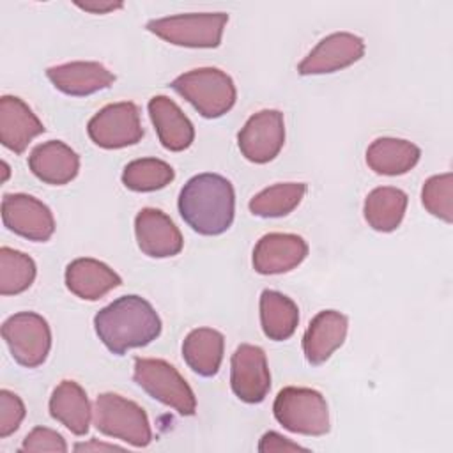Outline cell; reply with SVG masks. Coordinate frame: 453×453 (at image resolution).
I'll return each mask as SVG.
<instances>
[{"mask_svg": "<svg viewBox=\"0 0 453 453\" xmlns=\"http://www.w3.org/2000/svg\"><path fill=\"white\" fill-rule=\"evenodd\" d=\"M94 329L111 354L122 356L129 349L154 342L161 334V319L149 301L131 294L99 310Z\"/></svg>", "mask_w": 453, "mask_h": 453, "instance_id": "6da1fadb", "label": "cell"}, {"mask_svg": "<svg viewBox=\"0 0 453 453\" xmlns=\"http://www.w3.org/2000/svg\"><path fill=\"white\" fill-rule=\"evenodd\" d=\"M182 219L200 235H219L234 221L235 193L228 179L218 173L191 177L179 193Z\"/></svg>", "mask_w": 453, "mask_h": 453, "instance_id": "7a4b0ae2", "label": "cell"}, {"mask_svg": "<svg viewBox=\"0 0 453 453\" xmlns=\"http://www.w3.org/2000/svg\"><path fill=\"white\" fill-rule=\"evenodd\" d=\"M170 87L205 119H218L232 110L237 99L234 80L218 67H200L177 76Z\"/></svg>", "mask_w": 453, "mask_h": 453, "instance_id": "3957f363", "label": "cell"}, {"mask_svg": "<svg viewBox=\"0 0 453 453\" xmlns=\"http://www.w3.org/2000/svg\"><path fill=\"white\" fill-rule=\"evenodd\" d=\"M273 414L292 434L319 437L329 432L327 402L311 388H283L274 398Z\"/></svg>", "mask_w": 453, "mask_h": 453, "instance_id": "277c9868", "label": "cell"}, {"mask_svg": "<svg viewBox=\"0 0 453 453\" xmlns=\"http://www.w3.org/2000/svg\"><path fill=\"white\" fill-rule=\"evenodd\" d=\"M96 428L134 448H145L152 441V430L145 411L133 400L117 393H101L94 405Z\"/></svg>", "mask_w": 453, "mask_h": 453, "instance_id": "5b68a950", "label": "cell"}, {"mask_svg": "<svg viewBox=\"0 0 453 453\" xmlns=\"http://www.w3.org/2000/svg\"><path fill=\"white\" fill-rule=\"evenodd\" d=\"M133 380L154 400L172 407L182 416H193L196 398L189 384L173 365L165 359L134 357Z\"/></svg>", "mask_w": 453, "mask_h": 453, "instance_id": "8992f818", "label": "cell"}, {"mask_svg": "<svg viewBox=\"0 0 453 453\" xmlns=\"http://www.w3.org/2000/svg\"><path fill=\"white\" fill-rule=\"evenodd\" d=\"M226 21L225 12H189L150 19L145 28L175 46L218 48Z\"/></svg>", "mask_w": 453, "mask_h": 453, "instance_id": "52a82bcc", "label": "cell"}, {"mask_svg": "<svg viewBox=\"0 0 453 453\" xmlns=\"http://www.w3.org/2000/svg\"><path fill=\"white\" fill-rule=\"evenodd\" d=\"M2 336L14 361L25 368L41 366L51 349V331L39 313L19 311L2 324Z\"/></svg>", "mask_w": 453, "mask_h": 453, "instance_id": "ba28073f", "label": "cell"}, {"mask_svg": "<svg viewBox=\"0 0 453 453\" xmlns=\"http://www.w3.org/2000/svg\"><path fill=\"white\" fill-rule=\"evenodd\" d=\"M87 133L101 149H122L138 143L143 138L138 106L131 101L106 104L88 120Z\"/></svg>", "mask_w": 453, "mask_h": 453, "instance_id": "9c48e42d", "label": "cell"}, {"mask_svg": "<svg viewBox=\"0 0 453 453\" xmlns=\"http://www.w3.org/2000/svg\"><path fill=\"white\" fill-rule=\"evenodd\" d=\"M241 154L257 165L273 161L285 143L283 113L278 110H260L253 113L237 134Z\"/></svg>", "mask_w": 453, "mask_h": 453, "instance_id": "30bf717a", "label": "cell"}, {"mask_svg": "<svg viewBox=\"0 0 453 453\" xmlns=\"http://www.w3.org/2000/svg\"><path fill=\"white\" fill-rule=\"evenodd\" d=\"M230 386L246 403H260L271 389V373L264 349L241 343L230 359Z\"/></svg>", "mask_w": 453, "mask_h": 453, "instance_id": "8fae6325", "label": "cell"}, {"mask_svg": "<svg viewBox=\"0 0 453 453\" xmlns=\"http://www.w3.org/2000/svg\"><path fill=\"white\" fill-rule=\"evenodd\" d=\"M2 221L16 235L35 242L48 241L55 232V218L50 207L25 193L4 195Z\"/></svg>", "mask_w": 453, "mask_h": 453, "instance_id": "7c38bea8", "label": "cell"}, {"mask_svg": "<svg viewBox=\"0 0 453 453\" xmlns=\"http://www.w3.org/2000/svg\"><path fill=\"white\" fill-rule=\"evenodd\" d=\"M365 55V41L350 32H334L317 42L301 60L297 73L303 76L327 74L345 69Z\"/></svg>", "mask_w": 453, "mask_h": 453, "instance_id": "4fadbf2b", "label": "cell"}, {"mask_svg": "<svg viewBox=\"0 0 453 453\" xmlns=\"http://www.w3.org/2000/svg\"><path fill=\"white\" fill-rule=\"evenodd\" d=\"M134 235L142 253L152 258L175 257L182 250V234L159 209L145 207L134 218Z\"/></svg>", "mask_w": 453, "mask_h": 453, "instance_id": "5bb4252c", "label": "cell"}, {"mask_svg": "<svg viewBox=\"0 0 453 453\" xmlns=\"http://www.w3.org/2000/svg\"><path fill=\"white\" fill-rule=\"evenodd\" d=\"M308 255V244L296 234H265L253 250V269L258 274H281L297 267Z\"/></svg>", "mask_w": 453, "mask_h": 453, "instance_id": "9a60e30c", "label": "cell"}, {"mask_svg": "<svg viewBox=\"0 0 453 453\" xmlns=\"http://www.w3.org/2000/svg\"><path fill=\"white\" fill-rule=\"evenodd\" d=\"M53 87L67 96L83 97L108 88L115 81V74L99 62H67L46 69Z\"/></svg>", "mask_w": 453, "mask_h": 453, "instance_id": "2e32d148", "label": "cell"}, {"mask_svg": "<svg viewBox=\"0 0 453 453\" xmlns=\"http://www.w3.org/2000/svg\"><path fill=\"white\" fill-rule=\"evenodd\" d=\"M349 319L336 310L317 313L303 336V352L310 365L326 363L331 354L345 342Z\"/></svg>", "mask_w": 453, "mask_h": 453, "instance_id": "e0dca14e", "label": "cell"}, {"mask_svg": "<svg viewBox=\"0 0 453 453\" xmlns=\"http://www.w3.org/2000/svg\"><path fill=\"white\" fill-rule=\"evenodd\" d=\"M44 133L42 122L16 96L0 97V142L14 154H23L28 143Z\"/></svg>", "mask_w": 453, "mask_h": 453, "instance_id": "ac0fdd59", "label": "cell"}, {"mask_svg": "<svg viewBox=\"0 0 453 453\" xmlns=\"http://www.w3.org/2000/svg\"><path fill=\"white\" fill-rule=\"evenodd\" d=\"M28 168L39 180L51 186H64L78 175L80 157L64 142L50 140L34 147L28 156Z\"/></svg>", "mask_w": 453, "mask_h": 453, "instance_id": "d6986e66", "label": "cell"}, {"mask_svg": "<svg viewBox=\"0 0 453 453\" xmlns=\"http://www.w3.org/2000/svg\"><path fill=\"white\" fill-rule=\"evenodd\" d=\"M149 117L157 138L166 150H186L195 140V127L182 110L166 96H154L149 104Z\"/></svg>", "mask_w": 453, "mask_h": 453, "instance_id": "ffe728a7", "label": "cell"}, {"mask_svg": "<svg viewBox=\"0 0 453 453\" xmlns=\"http://www.w3.org/2000/svg\"><path fill=\"white\" fill-rule=\"evenodd\" d=\"M120 283V276L96 258H76L65 267V287L85 301H97Z\"/></svg>", "mask_w": 453, "mask_h": 453, "instance_id": "44dd1931", "label": "cell"}, {"mask_svg": "<svg viewBox=\"0 0 453 453\" xmlns=\"http://www.w3.org/2000/svg\"><path fill=\"white\" fill-rule=\"evenodd\" d=\"M50 414L74 435H85L92 418L85 389L74 380H62L50 396Z\"/></svg>", "mask_w": 453, "mask_h": 453, "instance_id": "7402d4cb", "label": "cell"}, {"mask_svg": "<svg viewBox=\"0 0 453 453\" xmlns=\"http://www.w3.org/2000/svg\"><path fill=\"white\" fill-rule=\"evenodd\" d=\"M421 150L402 138H377L366 149V165L379 175H402L419 161Z\"/></svg>", "mask_w": 453, "mask_h": 453, "instance_id": "603a6c76", "label": "cell"}, {"mask_svg": "<svg viewBox=\"0 0 453 453\" xmlns=\"http://www.w3.org/2000/svg\"><path fill=\"white\" fill-rule=\"evenodd\" d=\"M225 338L212 327H196L182 342V357L186 365L200 377L218 373L223 361Z\"/></svg>", "mask_w": 453, "mask_h": 453, "instance_id": "cb8c5ba5", "label": "cell"}, {"mask_svg": "<svg viewBox=\"0 0 453 453\" xmlns=\"http://www.w3.org/2000/svg\"><path fill=\"white\" fill-rule=\"evenodd\" d=\"M407 195L400 188L380 186L372 189L363 205V214L366 223L377 232H393L400 226L405 209Z\"/></svg>", "mask_w": 453, "mask_h": 453, "instance_id": "d4e9b609", "label": "cell"}, {"mask_svg": "<svg viewBox=\"0 0 453 453\" xmlns=\"http://www.w3.org/2000/svg\"><path fill=\"white\" fill-rule=\"evenodd\" d=\"M299 324L297 304L281 292L264 290L260 294V326L269 340H288Z\"/></svg>", "mask_w": 453, "mask_h": 453, "instance_id": "484cf974", "label": "cell"}, {"mask_svg": "<svg viewBox=\"0 0 453 453\" xmlns=\"http://www.w3.org/2000/svg\"><path fill=\"white\" fill-rule=\"evenodd\" d=\"M304 193L306 184L303 182H281L257 193L248 207L251 214L258 218H281L290 214L301 203Z\"/></svg>", "mask_w": 453, "mask_h": 453, "instance_id": "4316f807", "label": "cell"}, {"mask_svg": "<svg viewBox=\"0 0 453 453\" xmlns=\"http://www.w3.org/2000/svg\"><path fill=\"white\" fill-rule=\"evenodd\" d=\"M175 177L173 168L156 157H142L126 165L122 172V184L138 193L156 191L168 186Z\"/></svg>", "mask_w": 453, "mask_h": 453, "instance_id": "83f0119b", "label": "cell"}, {"mask_svg": "<svg viewBox=\"0 0 453 453\" xmlns=\"http://www.w3.org/2000/svg\"><path fill=\"white\" fill-rule=\"evenodd\" d=\"M35 262L23 251L0 248V294L16 296L25 292L35 280Z\"/></svg>", "mask_w": 453, "mask_h": 453, "instance_id": "f1b7e54d", "label": "cell"}, {"mask_svg": "<svg viewBox=\"0 0 453 453\" xmlns=\"http://www.w3.org/2000/svg\"><path fill=\"white\" fill-rule=\"evenodd\" d=\"M423 207L435 218L453 221V175L451 172L434 175L425 180L421 189Z\"/></svg>", "mask_w": 453, "mask_h": 453, "instance_id": "f546056e", "label": "cell"}, {"mask_svg": "<svg viewBox=\"0 0 453 453\" xmlns=\"http://www.w3.org/2000/svg\"><path fill=\"white\" fill-rule=\"evenodd\" d=\"M25 412V403L16 393L9 389L0 391V439L9 437L19 428Z\"/></svg>", "mask_w": 453, "mask_h": 453, "instance_id": "4dcf8cb0", "label": "cell"}, {"mask_svg": "<svg viewBox=\"0 0 453 453\" xmlns=\"http://www.w3.org/2000/svg\"><path fill=\"white\" fill-rule=\"evenodd\" d=\"M19 449L21 451H57V453H64V451H67V444H65V439L57 430H51V428H46V426H35L27 434Z\"/></svg>", "mask_w": 453, "mask_h": 453, "instance_id": "1f68e13d", "label": "cell"}, {"mask_svg": "<svg viewBox=\"0 0 453 453\" xmlns=\"http://www.w3.org/2000/svg\"><path fill=\"white\" fill-rule=\"evenodd\" d=\"M258 451L260 453H273V451L287 453V451H308V449L299 446L297 442H292L290 439L283 437L278 432H265L258 442Z\"/></svg>", "mask_w": 453, "mask_h": 453, "instance_id": "d6a6232c", "label": "cell"}, {"mask_svg": "<svg viewBox=\"0 0 453 453\" xmlns=\"http://www.w3.org/2000/svg\"><path fill=\"white\" fill-rule=\"evenodd\" d=\"M76 5L80 9L94 12V14H106L110 11H115V9L122 7L120 2H76Z\"/></svg>", "mask_w": 453, "mask_h": 453, "instance_id": "836d02e7", "label": "cell"}, {"mask_svg": "<svg viewBox=\"0 0 453 453\" xmlns=\"http://www.w3.org/2000/svg\"><path fill=\"white\" fill-rule=\"evenodd\" d=\"M76 451H111V449H122L120 446L115 444H104V442H97V441H90V442H80L74 446Z\"/></svg>", "mask_w": 453, "mask_h": 453, "instance_id": "e575fe53", "label": "cell"}, {"mask_svg": "<svg viewBox=\"0 0 453 453\" xmlns=\"http://www.w3.org/2000/svg\"><path fill=\"white\" fill-rule=\"evenodd\" d=\"M2 166H4V180H5V179H7V175H9V166H7V163H5V161L2 163Z\"/></svg>", "mask_w": 453, "mask_h": 453, "instance_id": "d590c367", "label": "cell"}]
</instances>
